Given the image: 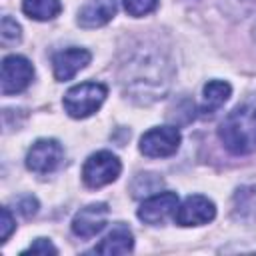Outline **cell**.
<instances>
[{
	"instance_id": "cell-1",
	"label": "cell",
	"mask_w": 256,
	"mask_h": 256,
	"mask_svg": "<svg viewBox=\"0 0 256 256\" xmlns=\"http://www.w3.org/2000/svg\"><path fill=\"white\" fill-rule=\"evenodd\" d=\"M172 74V64L160 50L140 48L122 64L120 84L134 102L152 104L166 94Z\"/></svg>"
},
{
	"instance_id": "cell-2",
	"label": "cell",
	"mask_w": 256,
	"mask_h": 256,
	"mask_svg": "<svg viewBox=\"0 0 256 256\" xmlns=\"http://www.w3.org/2000/svg\"><path fill=\"white\" fill-rule=\"evenodd\" d=\"M218 136L232 154H250L256 150V98L238 104L222 120Z\"/></svg>"
},
{
	"instance_id": "cell-3",
	"label": "cell",
	"mask_w": 256,
	"mask_h": 256,
	"mask_svg": "<svg viewBox=\"0 0 256 256\" xmlns=\"http://www.w3.org/2000/svg\"><path fill=\"white\" fill-rule=\"evenodd\" d=\"M108 88L102 82H82L72 86L64 94V110L72 118H88L92 116L106 100Z\"/></svg>"
},
{
	"instance_id": "cell-4",
	"label": "cell",
	"mask_w": 256,
	"mask_h": 256,
	"mask_svg": "<svg viewBox=\"0 0 256 256\" xmlns=\"http://www.w3.org/2000/svg\"><path fill=\"white\" fill-rule=\"evenodd\" d=\"M122 172V164L116 154L108 150H100L88 156L82 166V180L88 188H102L112 184Z\"/></svg>"
},
{
	"instance_id": "cell-5",
	"label": "cell",
	"mask_w": 256,
	"mask_h": 256,
	"mask_svg": "<svg viewBox=\"0 0 256 256\" xmlns=\"http://www.w3.org/2000/svg\"><path fill=\"white\" fill-rule=\"evenodd\" d=\"M34 78V66L28 58L10 54L2 60V76H0V90L4 96L24 92Z\"/></svg>"
},
{
	"instance_id": "cell-6",
	"label": "cell",
	"mask_w": 256,
	"mask_h": 256,
	"mask_svg": "<svg viewBox=\"0 0 256 256\" xmlns=\"http://www.w3.org/2000/svg\"><path fill=\"white\" fill-rule=\"evenodd\" d=\"M180 132L176 126H156L142 134L140 152L148 158H166L180 148Z\"/></svg>"
},
{
	"instance_id": "cell-7",
	"label": "cell",
	"mask_w": 256,
	"mask_h": 256,
	"mask_svg": "<svg viewBox=\"0 0 256 256\" xmlns=\"http://www.w3.org/2000/svg\"><path fill=\"white\" fill-rule=\"evenodd\" d=\"M64 160V150L58 140L40 138L36 140L26 154V168L34 174H50Z\"/></svg>"
},
{
	"instance_id": "cell-8",
	"label": "cell",
	"mask_w": 256,
	"mask_h": 256,
	"mask_svg": "<svg viewBox=\"0 0 256 256\" xmlns=\"http://www.w3.org/2000/svg\"><path fill=\"white\" fill-rule=\"evenodd\" d=\"M214 216H216L214 202L202 194H192L176 208L174 222L178 226H202L212 222Z\"/></svg>"
},
{
	"instance_id": "cell-9",
	"label": "cell",
	"mask_w": 256,
	"mask_h": 256,
	"mask_svg": "<svg viewBox=\"0 0 256 256\" xmlns=\"http://www.w3.org/2000/svg\"><path fill=\"white\" fill-rule=\"evenodd\" d=\"M106 220H108V204H104V202L88 204L76 212V216L72 220V232H74V236L88 240V238L96 236L106 226Z\"/></svg>"
},
{
	"instance_id": "cell-10",
	"label": "cell",
	"mask_w": 256,
	"mask_h": 256,
	"mask_svg": "<svg viewBox=\"0 0 256 256\" xmlns=\"http://www.w3.org/2000/svg\"><path fill=\"white\" fill-rule=\"evenodd\" d=\"M176 208H178V196H176V192H160V194H154V196L146 198L140 204L138 218L144 224L158 226L168 216H174Z\"/></svg>"
},
{
	"instance_id": "cell-11",
	"label": "cell",
	"mask_w": 256,
	"mask_h": 256,
	"mask_svg": "<svg viewBox=\"0 0 256 256\" xmlns=\"http://www.w3.org/2000/svg\"><path fill=\"white\" fill-rule=\"evenodd\" d=\"M92 60V54L84 48H66L62 52H56L52 58L54 78L58 82H66L74 78L82 68H86Z\"/></svg>"
},
{
	"instance_id": "cell-12",
	"label": "cell",
	"mask_w": 256,
	"mask_h": 256,
	"mask_svg": "<svg viewBox=\"0 0 256 256\" xmlns=\"http://www.w3.org/2000/svg\"><path fill=\"white\" fill-rule=\"evenodd\" d=\"M116 0H88L80 10H78V26L80 28H100L108 24L116 16Z\"/></svg>"
},
{
	"instance_id": "cell-13",
	"label": "cell",
	"mask_w": 256,
	"mask_h": 256,
	"mask_svg": "<svg viewBox=\"0 0 256 256\" xmlns=\"http://www.w3.org/2000/svg\"><path fill=\"white\" fill-rule=\"evenodd\" d=\"M134 248V236L132 230L118 222L114 224V228L104 236V240L94 248V252L104 254V256H116V254H128Z\"/></svg>"
},
{
	"instance_id": "cell-14",
	"label": "cell",
	"mask_w": 256,
	"mask_h": 256,
	"mask_svg": "<svg viewBox=\"0 0 256 256\" xmlns=\"http://www.w3.org/2000/svg\"><path fill=\"white\" fill-rule=\"evenodd\" d=\"M204 102H202V110L206 114H214L232 94V86L224 80H210L208 84H204Z\"/></svg>"
},
{
	"instance_id": "cell-15",
	"label": "cell",
	"mask_w": 256,
	"mask_h": 256,
	"mask_svg": "<svg viewBox=\"0 0 256 256\" xmlns=\"http://www.w3.org/2000/svg\"><path fill=\"white\" fill-rule=\"evenodd\" d=\"M22 12L32 20H52L62 12L60 0H22Z\"/></svg>"
},
{
	"instance_id": "cell-16",
	"label": "cell",
	"mask_w": 256,
	"mask_h": 256,
	"mask_svg": "<svg viewBox=\"0 0 256 256\" xmlns=\"http://www.w3.org/2000/svg\"><path fill=\"white\" fill-rule=\"evenodd\" d=\"M122 4L124 10L134 18H142L158 8V0H122Z\"/></svg>"
},
{
	"instance_id": "cell-17",
	"label": "cell",
	"mask_w": 256,
	"mask_h": 256,
	"mask_svg": "<svg viewBox=\"0 0 256 256\" xmlns=\"http://www.w3.org/2000/svg\"><path fill=\"white\" fill-rule=\"evenodd\" d=\"M0 36H2V42H4V44L18 42V40H20V26L16 24V20H12L10 16H4V18H2Z\"/></svg>"
},
{
	"instance_id": "cell-18",
	"label": "cell",
	"mask_w": 256,
	"mask_h": 256,
	"mask_svg": "<svg viewBox=\"0 0 256 256\" xmlns=\"http://www.w3.org/2000/svg\"><path fill=\"white\" fill-rule=\"evenodd\" d=\"M234 202H236V208L244 214L246 210H252V208H256V188L252 190V196H250V200H248V188L244 186V188H238V192H236V196H234Z\"/></svg>"
},
{
	"instance_id": "cell-19",
	"label": "cell",
	"mask_w": 256,
	"mask_h": 256,
	"mask_svg": "<svg viewBox=\"0 0 256 256\" xmlns=\"http://www.w3.org/2000/svg\"><path fill=\"white\" fill-rule=\"evenodd\" d=\"M22 254H58V248L48 238H36Z\"/></svg>"
},
{
	"instance_id": "cell-20",
	"label": "cell",
	"mask_w": 256,
	"mask_h": 256,
	"mask_svg": "<svg viewBox=\"0 0 256 256\" xmlns=\"http://www.w3.org/2000/svg\"><path fill=\"white\" fill-rule=\"evenodd\" d=\"M16 206H18V212H20L24 218H32V216L38 212V200H36L34 196H30V194L18 198Z\"/></svg>"
},
{
	"instance_id": "cell-21",
	"label": "cell",
	"mask_w": 256,
	"mask_h": 256,
	"mask_svg": "<svg viewBox=\"0 0 256 256\" xmlns=\"http://www.w3.org/2000/svg\"><path fill=\"white\" fill-rule=\"evenodd\" d=\"M12 230H14V218H12L8 208H2V224H0V238H2V242H6L10 238Z\"/></svg>"
}]
</instances>
